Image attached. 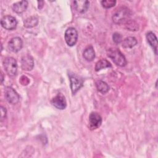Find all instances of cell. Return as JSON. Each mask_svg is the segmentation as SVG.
<instances>
[{"mask_svg":"<svg viewBox=\"0 0 158 158\" xmlns=\"http://www.w3.org/2000/svg\"><path fill=\"white\" fill-rule=\"evenodd\" d=\"M131 16V10L126 7H122L119 8L113 15L112 20L115 24L125 23L129 20H130Z\"/></svg>","mask_w":158,"mask_h":158,"instance_id":"1","label":"cell"},{"mask_svg":"<svg viewBox=\"0 0 158 158\" xmlns=\"http://www.w3.org/2000/svg\"><path fill=\"white\" fill-rule=\"evenodd\" d=\"M102 6L105 9H109L114 7L116 4V1L115 0H106L102 1L101 2Z\"/></svg>","mask_w":158,"mask_h":158,"instance_id":"21","label":"cell"},{"mask_svg":"<svg viewBox=\"0 0 158 158\" xmlns=\"http://www.w3.org/2000/svg\"><path fill=\"white\" fill-rule=\"evenodd\" d=\"M4 68L6 73L10 77H14L17 74V64L16 60L12 57L4 58L2 62Z\"/></svg>","mask_w":158,"mask_h":158,"instance_id":"3","label":"cell"},{"mask_svg":"<svg viewBox=\"0 0 158 158\" xmlns=\"http://www.w3.org/2000/svg\"><path fill=\"white\" fill-rule=\"evenodd\" d=\"M51 104L58 109H64L67 106V101L64 96L61 94H57L51 100Z\"/></svg>","mask_w":158,"mask_h":158,"instance_id":"9","label":"cell"},{"mask_svg":"<svg viewBox=\"0 0 158 158\" xmlns=\"http://www.w3.org/2000/svg\"><path fill=\"white\" fill-rule=\"evenodd\" d=\"M34 66V61L33 57L30 55H26L21 59V67L22 70L25 71H30Z\"/></svg>","mask_w":158,"mask_h":158,"instance_id":"11","label":"cell"},{"mask_svg":"<svg viewBox=\"0 0 158 158\" xmlns=\"http://www.w3.org/2000/svg\"><path fill=\"white\" fill-rule=\"evenodd\" d=\"M68 75L72 93L75 94L83 86V79L81 77L72 72H69Z\"/></svg>","mask_w":158,"mask_h":158,"instance_id":"4","label":"cell"},{"mask_svg":"<svg viewBox=\"0 0 158 158\" xmlns=\"http://www.w3.org/2000/svg\"><path fill=\"white\" fill-rule=\"evenodd\" d=\"M6 114H7V110L6 107L3 106H1V120L2 121L6 117Z\"/></svg>","mask_w":158,"mask_h":158,"instance_id":"23","label":"cell"},{"mask_svg":"<svg viewBox=\"0 0 158 158\" xmlns=\"http://www.w3.org/2000/svg\"><path fill=\"white\" fill-rule=\"evenodd\" d=\"M1 84H2V82H3V81H4V75H3V73H2V72H1Z\"/></svg>","mask_w":158,"mask_h":158,"instance_id":"26","label":"cell"},{"mask_svg":"<svg viewBox=\"0 0 158 158\" xmlns=\"http://www.w3.org/2000/svg\"><path fill=\"white\" fill-rule=\"evenodd\" d=\"M38 23V19L36 16H31L26 19L23 22V25L26 28H33Z\"/></svg>","mask_w":158,"mask_h":158,"instance_id":"17","label":"cell"},{"mask_svg":"<svg viewBox=\"0 0 158 158\" xmlns=\"http://www.w3.org/2000/svg\"><path fill=\"white\" fill-rule=\"evenodd\" d=\"M147 41L149 43V44L152 47L153 49L154 53L156 55H157V39L156 36V35L152 32L149 31L146 33V35Z\"/></svg>","mask_w":158,"mask_h":158,"instance_id":"13","label":"cell"},{"mask_svg":"<svg viewBox=\"0 0 158 158\" xmlns=\"http://www.w3.org/2000/svg\"><path fill=\"white\" fill-rule=\"evenodd\" d=\"M38 9H42V7H43V5H44V1H38Z\"/></svg>","mask_w":158,"mask_h":158,"instance_id":"25","label":"cell"},{"mask_svg":"<svg viewBox=\"0 0 158 158\" xmlns=\"http://www.w3.org/2000/svg\"><path fill=\"white\" fill-rule=\"evenodd\" d=\"M4 96L7 102L11 104H17L20 99V96L16 91L12 87L6 86L4 89Z\"/></svg>","mask_w":158,"mask_h":158,"instance_id":"6","label":"cell"},{"mask_svg":"<svg viewBox=\"0 0 158 158\" xmlns=\"http://www.w3.org/2000/svg\"><path fill=\"white\" fill-rule=\"evenodd\" d=\"M107 56L112 61L120 67H124L126 65L127 62L125 56L117 48H111L107 51Z\"/></svg>","mask_w":158,"mask_h":158,"instance_id":"2","label":"cell"},{"mask_svg":"<svg viewBox=\"0 0 158 158\" xmlns=\"http://www.w3.org/2000/svg\"><path fill=\"white\" fill-rule=\"evenodd\" d=\"M28 4V3L27 1H21L14 3L12 6V9L15 12L20 14L23 12L27 9Z\"/></svg>","mask_w":158,"mask_h":158,"instance_id":"14","label":"cell"},{"mask_svg":"<svg viewBox=\"0 0 158 158\" xmlns=\"http://www.w3.org/2000/svg\"><path fill=\"white\" fill-rule=\"evenodd\" d=\"M73 3L75 10L79 13H85L89 6L88 1H74Z\"/></svg>","mask_w":158,"mask_h":158,"instance_id":"12","label":"cell"},{"mask_svg":"<svg viewBox=\"0 0 158 158\" xmlns=\"http://www.w3.org/2000/svg\"><path fill=\"white\" fill-rule=\"evenodd\" d=\"M23 46V41L19 37L12 38L8 43L9 49L13 52H17Z\"/></svg>","mask_w":158,"mask_h":158,"instance_id":"10","label":"cell"},{"mask_svg":"<svg viewBox=\"0 0 158 158\" xmlns=\"http://www.w3.org/2000/svg\"><path fill=\"white\" fill-rule=\"evenodd\" d=\"M137 44L135 37L128 36L125 38L122 42V47L124 48H132Z\"/></svg>","mask_w":158,"mask_h":158,"instance_id":"16","label":"cell"},{"mask_svg":"<svg viewBox=\"0 0 158 158\" xmlns=\"http://www.w3.org/2000/svg\"><path fill=\"white\" fill-rule=\"evenodd\" d=\"M96 86L98 91L102 94H106L109 90V85L107 84V83L102 80L97 81L96 82Z\"/></svg>","mask_w":158,"mask_h":158,"instance_id":"18","label":"cell"},{"mask_svg":"<svg viewBox=\"0 0 158 158\" xmlns=\"http://www.w3.org/2000/svg\"><path fill=\"white\" fill-rule=\"evenodd\" d=\"M111 67H112L111 64L107 60L103 59H101L96 62L94 69H95L96 72H98L103 69Z\"/></svg>","mask_w":158,"mask_h":158,"instance_id":"19","label":"cell"},{"mask_svg":"<svg viewBox=\"0 0 158 158\" xmlns=\"http://www.w3.org/2000/svg\"><path fill=\"white\" fill-rule=\"evenodd\" d=\"M20 82L22 85H27L29 83L30 80L26 76H22L20 78Z\"/></svg>","mask_w":158,"mask_h":158,"instance_id":"24","label":"cell"},{"mask_svg":"<svg viewBox=\"0 0 158 158\" xmlns=\"http://www.w3.org/2000/svg\"><path fill=\"white\" fill-rule=\"evenodd\" d=\"M125 27L130 31H137L139 29L138 24L135 20L131 19L125 23Z\"/></svg>","mask_w":158,"mask_h":158,"instance_id":"20","label":"cell"},{"mask_svg":"<svg viewBox=\"0 0 158 158\" xmlns=\"http://www.w3.org/2000/svg\"><path fill=\"white\" fill-rule=\"evenodd\" d=\"M1 26L7 30H14L17 25V21L12 15L4 16L1 20Z\"/></svg>","mask_w":158,"mask_h":158,"instance_id":"7","label":"cell"},{"mask_svg":"<svg viewBox=\"0 0 158 158\" xmlns=\"http://www.w3.org/2000/svg\"><path fill=\"white\" fill-rule=\"evenodd\" d=\"M83 56L87 61H92L95 57V52L92 46H89L84 50Z\"/></svg>","mask_w":158,"mask_h":158,"instance_id":"15","label":"cell"},{"mask_svg":"<svg viewBox=\"0 0 158 158\" xmlns=\"http://www.w3.org/2000/svg\"><path fill=\"white\" fill-rule=\"evenodd\" d=\"M64 38L68 46H74L78 40V32L77 30L73 27L68 28L65 32Z\"/></svg>","mask_w":158,"mask_h":158,"instance_id":"5","label":"cell"},{"mask_svg":"<svg viewBox=\"0 0 158 158\" xmlns=\"http://www.w3.org/2000/svg\"><path fill=\"white\" fill-rule=\"evenodd\" d=\"M101 116L96 112H92L89 116V125L91 130H95L99 128L102 123Z\"/></svg>","mask_w":158,"mask_h":158,"instance_id":"8","label":"cell"},{"mask_svg":"<svg viewBox=\"0 0 158 158\" xmlns=\"http://www.w3.org/2000/svg\"><path fill=\"white\" fill-rule=\"evenodd\" d=\"M112 40L115 43L118 44L122 41V36L120 33L115 32L112 35Z\"/></svg>","mask_w":158,"mask_h":158,"instance_id":"22","label":"cell"}]
</instances>
